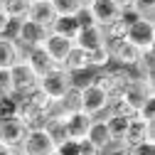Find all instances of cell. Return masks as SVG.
I'll return each mask as SVG.
<instances>
[{"label": "cell", "mask_w": 155, "mask_h": 155, "mask_svg": "<svg viewBox=\"0 0 155 155\" xmlns=\"http://www.w3.org/2000/svg\"><path fill=\"white\" fill-rule=\"evenodd\" d=\"M74 45L81 47V49H86V52H91V49H96V47H101V45H106L104 27L94 25V22H91V25H81L79 32H76V37H74Z\"/></svg>", "instance_id": "obj_12"}, {"label": "cell", "mask_w": 155, "mask_h": 155, "mask_svg": "<svg viewBox=\"0 0 155 155\" xmlns=\"http://www.w3.org/2000/svg\"><path fill=\"white\" fill-rule=\"evenodd\" d=\"M0 5L5 8V12L10 15V20H12V22L27 20V12H30V0H0Z\"/></svg>", "instance_id": "obj_23"}, {"label": "cell", "mask_w": 155, "mask_h": 155, "mask_svg": "<svg viewBox=\"0 0 155 155\" xmlns=\"http://www.w3.org/2000/svg\"><path fill=\"white\" fill-rule=\"evenodd\" d=\"M130 155H155V143H148V140H143L140 145L130 148Z\"/></svg>", "instance_id": "obj_32"}, {"label": "cell", "mask_w": 155, "mask_h": 155, "mask_svg": "<svg viewBox=\"0 0 155 155\" xmlns=\"http://www.w3.org/2000/svg\"><path fill=\"white\" fill-rule=\"evenodd\" d=\"M12 20H10V15L5 12V8L0 5V37H5V35H10L12 32Z\"/></svg>", "instance_id": "obj_29"}, {"label": "cell", "mask_w": 155, "mask_h": 155, "mask_svg": "<svg viewBox=\"0 0 155 155\" xmlns=\"http://www.w3.org/2000/svg\"><path fill=\"white\" fill-rule=\"evenodd\" d=\"M130 10L135 17H145V20H155V0H133Z\"/></svg>", "instance_id": "obj_27"}, {"label": "cell", "mask_w": 155, "mask_h": 155, "mask_svg": "<svg viewBox=\"0 0 155 155\" xmlns=\"http://www.w3.org/2000/svg\"><path fill=\"white\" fill-rule=\"evenodd\" d=\"M54 17H57V12H54L49 0H32L30 3L27 20H32V22H37V25H42V27L49 30V25L54 22Z\"/></svg>", "instance_id": "obj_17"}, {"label": "cell", "mask_w": 155, "mask_h": 155, "mask_svg": "<svg viewBox=\"0 0 155 155\" xmlns=\"http://www.w3.org/2000/svg\"><path fill=\"white\" fill-rule=\"evenodd\" d=\"M104 121H106V128H108V133H111L113 143H121V138H123V133H126V128H128L130 121L123 118V116H113V113H106Z\"/></svg>", "instance_id": "obj_24"}, {"label": "cell", "mask_w": 155, "mask_h": 155, "mask_svg": "<svg viewBox=\"0 0 155 155\" xmlns=\"http://www.w3.org/2000/svg\"><path fill=\"white\" fill-rule=\"evenodd\" d=\"M133 69H135V76L148 79V81H155V49H143L138 64H135Z\"/></svg>", "instance_id": "obj_21"}, {"label": "cell", "mask_w": 155, "mask_h": 155, "mask_svg": "<svg viewBox=\"0 0 155 155\" xmlns=\"http://www.w3.org/2000/svg\"><path fill=\"white\" fill-rule=\"evenodd\" d=\"M57 106H59V111H62V116H67V113H76V111H81V86H76V84H71L59 99H57Z\"/></svg>", "instance_id": "obj_19"}, {"label": "cell", "mask_w": 155, "mask_h": 155, "mask_svg": "<svg viewBox=\"0 0 155 155\" xmlns=\"http://www.w3.org/2000/svg\"><path fill=\"white\" fill-rule=\"evenodd\" d=\"M71 86V74H67L59 64H54L52 69H47L45 74H40V84H37V89L45 91L49 99H59V96Z\"/></svg>", "instance_id": "obj_2"}, {"label": "cell", "mask_w": 155, "mask_h": 155, "mask_svg": "<svg viewBox=\"0 0 155 155\" xmlns=\"http://www.w3.org/2000/svg\"><path fill=\"white\" fill-rule=\"evenodd\" d=\"M45 133L54 140V145H62L67 140V128H64V116H52L45 121Z\"/></svg>", "instance_id": "obj_22"}, {"label": "cell", "mask_w": 155, "mask_h": 155, "mask_svg": "<svg viewBox=\"0 0 155 155\" xmlns=\"http://www.w3.org/2000/svg\"><path fill=\"white\" fill-rule=\"evenodd\" d=\"M91 155H104V153H91Z\"/></svg>", "instance_id": "obj_39"}, {"label": "cell", "mask_w": 155, "mask_h": 155, "mask_svg": "<svg viewBox=\"0 0 155 155\" xmlns=\"http://www.w3.org/2000/svg\"><path fill=\"white\" fill-rule=\"evenodd\" d=\"M104 155H130V148H126V145H121V143H113Z\"/></svg>", "instance_id": "obj_33"}, {"label": "cell", "mask_w": 155, "mask_h": 155, "mask_svg": "<svg viewBox=\"0 0 155 155\" xmlns=\"http://www.w3.org/2000/svg\"><path fill=\"white\" fill-rule=\"evenodd\" d=\"M49 3H52V8H54L57 15H69V17H74L76 12L84 8L81 0H49Z\"/></svg>", "instance_id": "obj_26"}, {"label": "cell", "mask_w": 155, "mask_h": 155, "mask_svg": "<svg viewBox=\"0 0 155 155\" xmlns=\"http://www.w3.org/2000/svg\"><path fill=\"white\" fill-rule=\"evenodd\" d=\"M106 47H108V54H111V64L126 67V69H133L138 64L140 54H143V49L130 45L128 40H113V42H106Z\"/></svg>", "instance_id": "obj_6"}, {"label": "cell", "mask_w": 155, "mask_h": 155, "mask_svg": "<svg viewBox=\"0 0 155 155\" xmlns=\"http://www.w3.org/2000/svg\"><path fill=\"white\" fill-rule=\"evenodd\" d=\"M111 3H116V5H118V10L123 12V10H130V5H133V0H111Z\"/></svg>", "instance_id": "obj_35"}, {"label": "cell", "mask_w": 155, "mask_h": 155, "mask_svg": "<svg viewBox=\"0 0 155 155\" xmlns=\"http://www.w3.org/2000/svg\"><path fill=\"white\" fill-rule=\"evenodd\" d=\"M25 135H27V128L17 116H12V118H0V143H5L10 148H20Z\"/></svg>", "instance_id": "obj_10"}, {"label": "cell", "mask_w": 155, "mask_h": 155, "mask_svg": "<svg viewBox=\"0 0 155 155\" xmlns=\"http://www.w3.org/2000/svg\"><path fill=\"white\" fill-rule=\"evenodd\" d=\"M94 123V116L84 113V111H76V113H67L64 116V128H67V140L74 143H81L86 138V133Z\"/></svg>", "instance_id": "obj_9"}, {"label": "cell", "mask_w": 155, "mask_h": 155, "mask_svg": "<svg viewBox=\"0 0 155 155\" xmlns=\"http://www.w3.org/2000/svg\"><path fill=\"white\" fill-rule=\"evenodd\" d=\"M15 27V32L10 35L12 40L20 45L22 49H32V47H42V42H45V37H47V27H42V25H37V22H32V20H20V22H15L12 25Z\"/></svg>", "instance_id": "obj_3"}, {"label": "cell", "mask_w": 155, "mask_h": 155, "mask_svg": "<svg viewBox=\"0 0 155 155\" xmlns=\"http://www.w3.org/2000/svg\"><path fill=\"white\" fill-rule=\"evenodd\" d=\"M71 45H74L71 40H67V37H59V35H54V32H47L45 42H42L45 52L49 54V59H52L54 64H59V67H62V62H64V57L69 54Z\"/></svg>", "instance_id": "obj_14"}, {"label": "cell", "mask_w": 155, "mask_h": 155, "mask_svg": "<svg viewBox=\"0 0 155 155\" xmlns=\"http://www.w3.org/2000/svg\"><path fill=\"white\" fill-rule=\"evenodd\" d=\"M89 3H94V0H81V5H84V8H86V5H89Z\"/></svg>", "instance_id": "obj_36"}, {"label": "cell", "mask_w": 155, "mask_h": 155, "mask_svg": "<svg viewBox=\"0 0 155 155\" xmlns=\"http://www.w3.org/2000/svg\"><path fill=\"white\" fill-rule=\"evenodd\" d=\"M15 111H17V99L15 96H5L0 101V118H12Z\"/></svg>", "instance_id": "obj_28"}, {"label": "cell", "mask_w": 155, "mask_h": 155, "mask_svg": "<svg viewBox=\"0 0 155 155\" xmlns=\"http://www.w3.org/2000/svg\"><path fill=\"white\" fill-rule=\"evenodd\" d=\"M3 99H5V94H3V91H0V101H3Z\"/></svg>", "instance_id": "obj_37"}, {"label": "cell", "mask_w": 155, "mask_h": 155, "mask_svg": "<svg viewBox=\"0 0 155 155\" xmlns=\"http://www.w3.org/2000/svg\"><path fill=\"white\" fill-rule=\"evenodd\" d=\"M22 54H25V49L10 35L0 37V69H12L17 62H22Z\"/></svg>", "instance_id": "obj_15"}, {"label": "cell", "mask_w": 155, "mask_h": 155, "mask_svg": "<svg viewBox=\"0 0 155 155\" xmlns=\"http://www.w3.org/2000/svg\"><path fill=\"white\" fill-rule=\"evenodd\" d=\"M0 155H20V150H17V148H10V145H5V143H0Z\"/></svg>", "instance_id": "obj_34"}, {"label": "cell", "mask_w": 155, "mask_h": 155, "mask_svg": "<svg viewBox=\"0 0 155 155\" xmlns=\"http://www.w3.org/2000/svg\"><path fill=\"white\" fill-rule=\"evenodd\" d=\"M86 10H89V15H91V20L99 25V27H106V25H111L116 17L121 15V10H118V5L116 3H111V0H94V3H89L86 5Z\"/></svg>", "instance_id": "obj_11"}, {"label": "cell", "mask_w": 155, "mask_h": 155, "mask_svg": "<svg viewBox=\"0 0 155 155\" xmlns=\"http://www.w3.org/2000/svg\"><path fill=\"white\" fill-rule=\"evenodd\" d=\"M57 153L59 155H81L79 153V143H74V140H64L62 145H57Z\"/></svg>", "instance_id": "obj_30"}, {"label": "cell", "mask_w": 155, "mask_h": 155, "mask_svg": "<svg viewBox=\"0 0 155 155\" xmlns=\"http://www.w3.org/2000/svg\"><path fill=\"white\" fill-rule=\"evenodd\" d=\"M62 69L67 74H71V76H79V74L91 71V67H89V52L81 49V47H76V45H71L69 54L64 57V62H62Z\"/></svg>", "instance_id": "obj_13"}, {"label": "cell", "mask_w": 155, "mask_h": 155, "mask_svg": "<svg viewBox=\"0 0 155 155\" xmlns=\"http://www.w3.org/2000/svg\"><path fill=\"white\" fill-rule=\"evenodd\" d=\"M17 150H20V155H49L57 150V145L45 133V128H37V130H27L22 145Z\"/></svg>", "instance_id": "obj_7"}, {"label": "cell", "mask_w": 155, "mask_h": 155, "mask_svg": "<svg viewBox=\"0 0 155 155\" xmlns=\"http://www.w3.org/2000/svg\"><path fill=\"white\" fill-rule=\"evenodd\" d=\"M49 155H59V153H57V150H54V153H49Z\"/></svg>", "instance_id": "obj_38"}, {"label": "cell", "mask_w": 155, "mask_h": 155, "mask_svg": "<svg viewBox=\"0 0 155 155\" xmlns=\"http://www.w3.org/2000/svg\"><path fill=\"white\" fill-rule=\"evenodd\" d=\"M126 40L135 45L138 49H155V20H145V17H135L128 25Z\"/></svg>", "instance_id": "obj_5"}, {"label": "cell", "mask_w": 155, "mask_h": 155, "mask_svg": "<svg viewBox=\"0 0 155 155\" xmlns=\"http://www.w3.org/2000/svg\"><path fill=\"white\" fill-rule=\"evenodd\" d=\"M89 67L91 71H101L106 67H111V54H108V47L101 45V47H96L89 52Z\"/></svg>", "instance_id": "obj_25"}, {"label": "cell", "mask_w": 155, "mask_h": 155, "mask_svg": "<svg viewBox=\"0 0 155 155\" xmlns=\"http://www.w3.org/2000/svg\"><path fill=\"white\" fill-rule=\"evenodd\" d=\"M143 140L148 143H155V123H143L138 118H133L123 133V138H121V145L126 148H135V145H140Z\"/></svg>", "instance_id": "obj_8"}, {"label": "cell", "mask_w": 155, "mask_h": 155, "mask_svg": "<svg viewBox=\"0 0 155 155\" xmlns=\"http://www.w3.org/2000/svg\"><path fill=\"white\" fill-rule=\"evenodd\" d=\"M22 62H27L37 76H40V74H45L47 69H52V67H54V62L49 59V54L45 52V47H32V49H25Z\"/></svg>", "instance_id": "obj_18"}, {"label": "cell", "mask_w": 155, "mask_h": 155, "mask_svg": "<svg viewBox=\"0 0 155 155\" xmlns=\"http://www.w3.org/2000/svg\"><path fill=\"white\" fill-rule=\"evenodd\" d=\"M86 140L99 150V153H106V150L113 145V138H111V133H108L104 118H94V123H91V128H89V133H86Z\"/></svg>", "instance_id": "obj_16"}, {"label": "cell", "mask_w": 155, "mask_h": 155, "mask_svg": "<svg viewBox=\"0 0 155 155\" xmlns=\"http://www.w3.org/2000/svg\"><path fill=\"white\" fill-rule=\"evenodd\" d=\"M0 91L5 96H12V86H10V69H0Z\"/></svg>", "instance_id": "obj_31"}, {"label": "cell", "mask_w": 155, "mask_h": 155, "mask_svg": "<svg viewBox=\"0 0 155 155\" xmlns=\"http://www.w3.org/2000/svg\"><path fill=\"white\" fill-rule=\"evenodd\" d=\"M108 104H111V96L99 89V86H94V84H86L81 86V111L94 116V118H101V116L108 113Z\"/></svg>", "instance_id": "obj_4"}, {"label": "cell", "mask_w": 155, "mask_h": 155, "mask_svg": "<svg viewBox=\"0 0 155 155\" xmlns=\"http://www.w3.org/2000/svg\"><path fill=\"white\" fill-rule=\"evenodd\" d=\"M49 32L59 35V37H67V40L74 42L76 32H79V20H76V15H74V17H69V15H57L54 22L49 25Z\"/></svg>", "instance_id": "obj_20"}, {"label": "cell", "mask_w": 155, "mask_h": 155, "mask_svg": "<svg viewBox=\"0 0 155 155\" xmlns=\"http://www.w3.org/2000/svg\"><path fill=\"white\" fill-rule=\"evenodd\" d=\"M37 84H40V76L32 71V67L27 62H17L10 69V86H12L15 99H22V96L37 91Z\"/></svg>", "instance_id": "obj_1"}, {"label": "cell", "mask_w": 155, "mask_h": 155, "mask_svg": "<svg viewBox=\"0 0 155 155\" xmlns=\"http://www.w3.org/2000/svg\"><path fill=\"white\" fill-rule=\"evenodd\" d=\"M30 3H32V0H30Z\"/></svg>", "instance_id": "obj_40"}]
</instances>
